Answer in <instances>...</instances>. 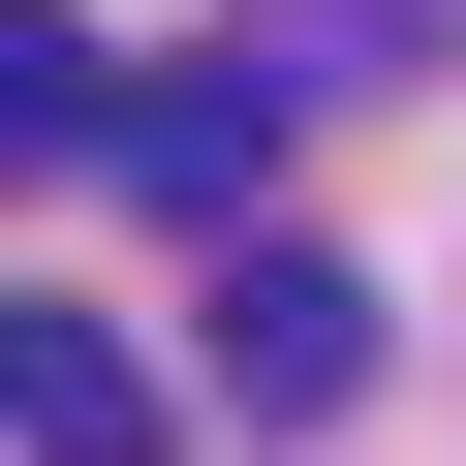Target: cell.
<instances>
[{"label": "cell", "mask_w": 466, "mask_h": 466, "mask_svg": "<svg viewBox=\"0 0 466 466\" xmlns=\"http://www.w3.org/2000/svg\"><path fill=\"white\" fill-rule=\"evenodd\" d=\"M187 404H218V435H342V404H373V280L249 218V249L187 280Z\"/></svg>", "instance_id": "cell-1"}, {"label": "cell", "mask_w": 466, "mask_h": 466, "mask_svg": "<svg viewBox=\"0 0 466 466\" xmlns=\"http://www.w3.org/2000/svg\"><path fill=\"white\" fill-rule=\"evenodd\" d=\"M125 187H187L218 249H249V187H280V63H156V94H125Z\"/></svg>", "instance_id": "cell-2"}, {"label": "cell", "mask_w": 466, "mask_h": 466, "mask_svg": "<svg viewBox=\"0 0 466 466\" xmlns=\"http://www.w3.org/2000/svg\"><path fill=\"white\" fill-rule=\"evenodd\" d=\"M0 435H32V466H156V373L94 311H0Z\"/></svg>", "instance_id": "cell-3"}, {"label": "cell", "mask_w": 466, "mask_h": 466, "mask_svg": "<svg viewBox=\"0 0 466 466\" xmlns=\"http://www.w3.org/2000/svg\"><path fill=\"white\" fill-rule=\"evenodd\" d=\"M125 94H156V63H125V32H63V0L0 32V156H125Z\"/></svg>", "instance_id": "cell-4"}]
</instances>
